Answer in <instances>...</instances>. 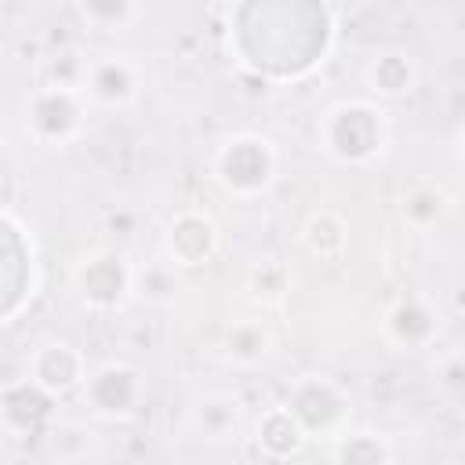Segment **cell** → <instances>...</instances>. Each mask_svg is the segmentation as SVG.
I'll use <instances>...</instances> for the list:
<instances>
[{
	"mask_svg": "<svg viewBox=\"0 0 465 465\" xmlns=\"http://www.w3.org/2000/svg\"><path fill=\"white\" fill-rule=\"evenodd\" d=\"M54 421V396H47L29 378H18L0 389V425L15 440H36Z\"/></svg>",
	"mask_w": 465,
	"mask_h": 465,
	"instance_id": "obj_12",
	"label": "cell"
},
{
	"mask_svg": "<svg viewBox=\"0 0 465 465\" xmlns=\"http://www.w3.org/2000/svg\"><path fill=\"white\" fill-rule=\"evenodd\" d=\"M211 174L222 185V193L236 196V200H258L280 178V149L269 134L232 131L214 145Z\"/></svg>",
	"mask_w": 465,
	"mask_h": 465,
	"instance_id": "obj_2",
	"label": "cell"
},
{
	"mask_svg": "<svg viewBox=\"0 0 465 465\" xmlns=\"http://www.w3.org/2000/svg\"><path fill=\"white\" fill-rule=\"evenodd\" d=\"M371 102H396V98H407L418 80H421V65H418V54L407 51V47H378L371 51V58L363 62V73H360Z\"/></svg>",
	"mask_w": 465,
	"mask_h": 465,
	"instance_id": "obj_11",
	"label": "cell"
},
{
	"mask_svg": "<svg viewBox=\"0 0 465 465\" xmlns=\"http://www.w3.org/2000/svg\"><path fill=\"white\" fill-rule=\"evenodd\" d=\"M87 98L76 87H54L44 84L25 102V131L36 145H69L87 127Z\"/></svg>",
	"mask_w": 465,
	"mask_h": 465,
	"instance_id": "obj_4",
	"label": "cell"
},
{
	"mask_svg": "<svg viewBox=\"0 0 465 465\" xmlns=\"http://www.w3.org/2000/svg\"><path fill=\"white\" fill-rule=\"evenodd\" d=\"M349 243V229L334 211H312L302 225V247L312 258H338Z\"/></svg>",
	"mask_w": 465,
	"mask_h": 465,
	"instance_id": "obj_18",
	"label": "cell"
},
{
	"mask_svg": "<svg viewBox=\"0 0 465 465\" xmlns=\"http://www.w3.org/2000/svg\"><path fill=\"white\" fill-rule=\"evenodd\" d=\"M331 465H396V447L381 429H345L331 443Z\"/></svg>",
	"mask_w": 465,
	"mask_h": 465,
	"instance_id": "obj_15",
	"label": "cell"
},
{
	"mask_svg": "<svg viewBox=\"0 0 465 465\" xmlns=\"http://www.w3.org/2000/svg\"><path fill=\"white\" fill-rule=\"evenodd\" d=\"M440 381H443V389H447V392H458V389H461V360H458V356H450V360H447V367H443V378H440Z\"/></svg>",
	"mask_w": 465,
	"mask_h": 465,
	"instance_id": "obj_21",
	"label": "cell"
},
{
	"mask_svg": "<svg viewBox=\"0 0 465 465\" xmlns=\"http://www.w3.org/2000/svg\"><path fill=\"white\" fill-rule=\"evenodd\" d=\"M222 356L232 367H262L272 356V331L262 320H236L222 334Z\"/></svg>",
	"mask_w": 465,
	"mask_h": 465,
	"instance_id": "obj_16",
	"label": "cell"
},
{
	"mask_svg": "<svg viewBox=\"0 0 465 465\" xmlns=\"http://www.w3.org/2000/svg\"><path fill=\"white\" fill-rule=\"evenodd\" d=\"M251 440H254L258 454L269 458V461H291V458H298V454L305 450V443H309L305 432L298 429V421H294L280 403L258 414V421L251 425Z\"/></svg>",
	"mask_w": 465,
	"mask_h": 465,
	"instance_id": "obj_14",
	"label": "cell"
},
{
	"mask_svg": "<svg viewBox=\"0 0 465 465\" xmlns=\"http://www.w3.org/2000/svg\"><path fill=\"white\" fill-rule=\"evenodd\" d=\"M381 334L392 349L400 352H418L429 349L440 338V312L432 309V302L418 298V294H403L396 298L385 316H381Z\"/></svg>",
	"mask_w": 465,
	"mask_h": 465,
	"instance_id": "obj_13",
	"label": "cell"
},
{
	"mask_svg": "<svg viewBox=\"0 0 465 465\" xmlns=\"http://www.w3.org/2000/svg\"><path fill=\"white\" fill-rule=\"evenodd\" d=\"M80 400L98 421H131L145 403V374L127 360H105L87 371Z\"/></svg>",
	"mask_w": 465,
	"mask_h": 465,
	"instance_id": "obj_5",
	"label": "cell"
},
{
	"mask_svg": "<svg viewBox=\"0 0 465 465\" xmlns=\"http://www.w3.org/2000/svg\"><path fill=\"white\" fill-rule=\"evenodd\" d=\"M25 378L54 400L69 396V392H80V385L87 378V356L69 338H47L33 349Z\"/></svg>",
	"mask_w": 465,
	"mask_h": 465,
	"instance_id": "obj_10",
	"label": "cell"
},
{
	"mask_svg": "<svg viewBox=\"0 0 465 465\" xmlns=\"http://www.w3.org/2000/svg\"><path fill=\"white\" fill-rule=\"evenodd\" d=\"M178 294V276L167 262H145L131 272V298L145 305H171Z\"/></svg>",
	"mask_w": 465,
	"mask_h": 465,
	"instance_id": "obj_19",
	"label": "cell"
},
{
	"mask_svg": "<svg viewBox=\"0 0 465 465\" xmlns=\"http://www.w3.org/2000/svg\"><path fill=\"white\" fill-rule=\"evenodd\" d=\"M280 407L298 421L305 440H338L352 421V396L327 374H302L283 392Z\"/></svg>",
	"mask_w": 465,
	"mask_h": 465,
	"instance_id": "obj_3",
	"label": "cell"
},
{
	"mask_svg": "<svg viewBox=\"0 0 465 465\" xmlns=\"http://www.w3.org/2000/svg\"><path fill=\"white\" fill-rule=\"evenodd\" d=\"M80 91L98 109H131L145 91V65L127 51H102L87 58Z\"/></svg>",
	"mask_w": 465,
	"mask_h": 465,
	"instance_id": "obj_7",
	"label": "cell"
},
{
	"mask_svg": "<svg viewBox=\"0 0 465 465\" xmlns=\"http://www.w3.org/2000/svg\"><path fill=\"white\" fill-rule=\"evenodd\" d=\"M131 272H134V265L120 251L102 247V251L84 254L73 265L69 287H73L80 305H87L94 312H109V309H120L131 298Z\"/></svg>",
	"mask_w": 465,
	"mask_h": 465,
	"instance_id": "obj_6",
	"label": "cell"
},
{
	"mask_svg": "<svg viewBox=\"0 0 465 465\" xmlns=\"http://www.w3.org/2000/svg\"><path fill=\"white\" fill-rule=\"evenodd\" d=\"M218 243H222L218 222L207 211H196V207L178 211L160 232V251H163V262L171 269H200V265H207L218 254Z\"/></svg>",
	"mask_w": 465,
	"mask_h": 465,
	"instance_id": "obj_9",
	"label": "cell"
},
{
	"mask_svg": "<svg viewBox=\"0 0 465 465\" xmlns=\"http://www.w3.org/2000/svg\"><path fill=\"white\" fill-rule=\"evenodd\" d=\"M447 211V196L436 185H414L403 196V222L411 229H432Z\"/></svg>",
	"mask_w": 465,
	"mask_h": 465,
	"instance_id": "obj_20",
	"label": "cell"
},
{
	"mask_svg": "<svg viewBox=\"0 0 465 465\" xmlns=\"http://www.w3.org/2000/svg\"><path fill=\"white\" fill-rule=\"evenodd\" d=\"M185 432L207 447H232L251 432V414L236 392H200L185 407Z\"/></svg>",
	"mask_w": 465,
	"mask_h": 465,
	"instance_id": "obj_8",
	"label": "cell"
},
{
	"mask_svg": "<svg viewBox=\"0 0 465 465\" xmlns=\"http://www.w3.org/2000/svg\"><path fill=\"white\" fill-rule=\"evenodd\" d=\"M316 145L345 167L378 163L392 145V116L371 98H341L323 109L316 124Z\"/></svg>",
	"mask_w": 465,
	"mask_h": 465,
	"instance_id": "obj_1",
	"label": "cell"
},
{
	"mask_svg": "<svg viewBox=\"0 0 465 465\" xmlns=\"http://www.w3.org/2000/svg\"><path fill=\"white\" fill-rule=\"evenodd\" d=\"M73 11L87 29L98 33H127L134 22L145 18V7L131 0H80Z\"/></svg>",
	"mask_w": 465,
	"mask_h": 465,
	"instance_id": "obj_17",
	"label": "cell"
}]
</instances>
